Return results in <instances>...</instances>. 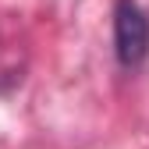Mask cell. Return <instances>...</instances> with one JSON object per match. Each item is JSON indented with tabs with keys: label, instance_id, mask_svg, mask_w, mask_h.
<instances>
[{
	"label": "cell",
	"instance_id": "6da1fadb",
	"mask_svg": "<svg viewBox=\"0 0 149 149\" xmlns=\"http://www.w3.org/2000/svg\"><path fill=\"white\" fill-rule=\"evenodd\" d=\"M114 53L121 68H139L149 57V14L139 0H117L114 4Z\"/></svg>",
	"mask_w": 149,
	"mask_h": 149
}]
</instances>
